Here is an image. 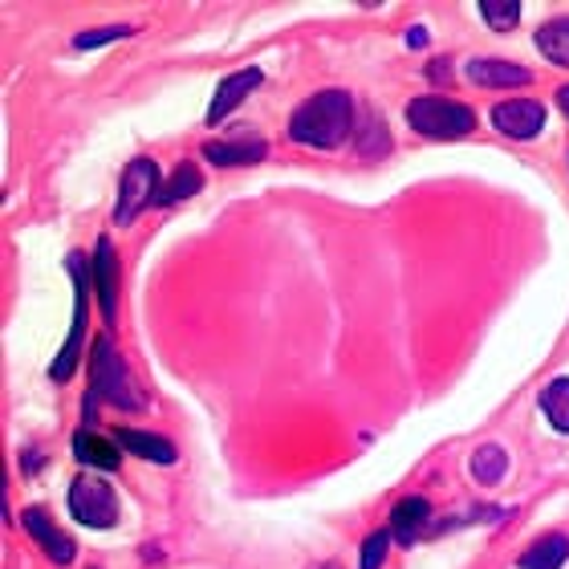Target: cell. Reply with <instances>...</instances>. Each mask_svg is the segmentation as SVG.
<instances>
[{
  "label": "cell",
  "instance_id": "cell-21",
  "mask_svg": "<svg viewBox=\"0 0 569 569\" xmlns=\"http://www.w3.org/2000/svg\"><path fill=\"white\" fill-rule=\"evenodd\" d=\"M480 12H485V21L500 33H509L512 24L521 21V0H480Z\"/></svg>",
  "mask_w": 569,
  "mask_h": 569
},
{
  "label": "cell",
  "instance_id": "cell-3",
  "mask_svg": "<svg viewBox=\"0 0 569 569\" xmlns=\"http://www.w3.org/2000/svg\"><path fill=\"white\" fill-rule=\"evenodd\" d=\"M407 122L423 139H463V134H472L476 114L468 107H460V102H451V98L427 94L407 107Z\"/></svg>",
  "mask_w": 569,
  "mask_h": 569
},
{
  "label": "cell",
  "instance_id": "cell-18",
  "mask_svg": "<svg viewBox=\"0 0 569 569\" xmlns=\"http://www.w3.org/2000/svg\"><path fill=\"white\" fill-rule=\"evenodd\" d=\"M537 49L546 53L553 66H566L569 70V17H558V21H546L537 29Z\"/></svg>",
  "mask_w": 569,
  "mask_h": 569
},
{
  "label": "cell",
  "instance_id": "cell-15",
  "mask_svg": "<svg viewBox=\"0 0 569 569\" xmlns=\"http://www.w3.org/2000/svg\"><path fill=\"white\" fill-rule=\"evenodd\" d=\"M431 521V505H427L423 497H407V500H399L391 509V525H395V533H399V541L403 546H411L419 537V529Z\"/></svg>",
  "mask_w": 569,
  "mask_h": 569
},
{
  "label": "cell",
  "instance_id": "cell-13",
  "mask_svg": "<svg viewBox=\"0 0 569 569\" xmlns=\"http://www.w3.org/2000/svg\"><path fill=\"white\" fill-rule=\"evenodd\" d=\"M70 448L86 468H98V472H119L122 448L114 443V439L94 436V431H78V436L70 439Z\"/></svg>",
  "mask_w": 569,
  "mask_h": 569
},
{
  "label": "cell",
  "instance_id": "cell-26",
  "mask_svg": "<svg viewBox=\"0 0 569 569\" xmlns=\"http://www.w3.org/2000/svg\"><path fill=\"white\" fill-rule=\"evenodd\" d=\"M558 107L569 114V86H561V90H558Z\"/></svg>",
  "mask_w": 569,
  "mask_h": 569
},
{
  "label": "cell",
  "instance_id": "cell-27",
  "mask_svg": "<svg viewBox=\"0 0 569 569\" xmlns=\"http://www.w3.org/2000/svg\"><path fill=\"white\" fill-rule=\"evenodd\" d=\"M318 569H338V566H318Z\"/></svg>",
  "mask_w": 569,
  "mask_h": 569
},
{
  "label": "cell",
  "instance_id": "cell-22",
  "mask_svg": "<svg viewBox=\"0 0 569 569\" xmlns=\"http://www.w3.org/2000/svg\"><path fill=\"white\" fill-rule=\"evenodd\" d=\"M134 29L131 24H107V29H86V33L73 37V49H102L110 41H122V37H131Z\"/></svg>",
  "mask_w": 569,
  "mask_h": 569
},
{
  "label": "cell",
  "instance_id": "cell-12",
  "mask_svg": "<svg viewBox=\"0 0 569 569\" xmlns=\"http://www.w3.org/2000/svg\"><path fill=\"white\" fill-rule=\"evenodd\" d=\"M110 439H114L122 451L139 456V460H151V463H176L179 460L176 443L163 439V436H154V431H131V427H119Z\"/></svg>",
  "mask_w": 569,
  "mask_h": 569
},
{
  "label": "cell",
  "instance_id": "cell-9",
  "mask_svg": "<svg viewBox=\"0 0 569 569\" xmlns=\"http://www.w3.org/2000/svg\"><path fill=\"white\" fill-rule=\"evenodd\" d=\"M541 122H546V110H541V102H529V98H521V102H500L492 110V127L500 134H509V139H533L541 131Z\"/></svg>",
  "mask_w": 569,
  "mask_h": 569
},
{
  "label": "cell",
  "instance_id": "cell-19",
  "mask_svg": "<svg viewBox=\"0 0 569 569\" xmlns=\"http://www.w3.org/2000/svg\"><path fill=\"white\" fill-rule=\"evenodd\" d=\"M505 472H509V456H505V448H497V443H485V448H476L472 476L480 480V485H485V488L500 485V480H505Z\"/></svg>",
  "mask_w": 569,
  "mask_h": 569
},
{
  "label": "cell",
  "instance_id": "cell-5",
  "mask_svg": "<svg viewBox=\"0 0 569 569\" xmlns=\"http://www.w3.org/2000/svg\"><path fill=\"white\" fill-rule=\"evenodd\" d=\"M70 512L86 529H110L119 521V497L102 476H78L70 485Z\"/></svg>",
  "mask_w": 569,
  "mask_h": 569
},
{
  "label": "cell",
  "instance_id": "cell-7",
  "mask_svg": "<svg viewBox=\"0 0 569 569\" xmlns=\"http://www.w3.org/2000/svg\"><path fill=\"white\" fill-rule=\"evenodd\" d=\"M90 273H94L98 309H102V318H107V326H114V313H119V252H114V244H110L107 237L98 240L94 264H90Z\"/></svg>",
  "mask_w": 569,
  "mask_h": 569
},
{
  "label": "cell",
  "instance_id": "cell-2",
  "mask_svg": "<svg viewBox=\"0 0 569 569\" xmlns=\"http://www.w3.org/2000/svg\"><path fill=\"white\" fill-rule=\"evenodd\" d=\"M90 375H94V391L102 395L110 407L139 411V391H134V382H131V370H127L119 346L110 342V338H98L94 350H90Z\"/></svg>",
  "mask_w": 569,
  "mask_h": 569
},
{
  "label": "cell",
  "instance_id": "cell-23",
  "mask_svg": "<svg viewBox=\"0 0 569 569\" xmlns=\"http://www.w3.org/2000/svg\"><path fill=\"white\" fill-rule=\"evenodd\" d=\"M387 549H391V533H370L362 541V553H358V569H382Z\"/></svg>",
  "mask_w": 569,
  "mask_h": 569
},
{
  "label": "cell",
  "instance_id": "cell-6",
  "mask_svg": "<svg viewBox=\"0 0 569 569\" xmlns=\"http://www.w3.org/2000/svg\"><path fill=\"white\" fill-rule=\"evenodd\" d=\"M154 191H159V167L151 159H134L119 179V203H114V224L127 228L134 224V216L154 203Z\"/></svg>",
  "mask_w": 569,
  "mask_h": 569
},
{
  "label": "cell",
  "instance_id": "cell-11",
  "mask_svg": "<svg viewBox=\"0 0 569 569\" xmlns=\"http://www.w3.org/2000/svg\"><path fill=\"white\" fill-rule=\"evenodd\" d=\"M468 82L492 86V90H517V86L533 82V73L525 70V66H512V61L480 58V61H468Z\"/></svg>",
  "mask_w": 569,
  "mask_h": 569
},
{
  "label": "cell",
  "instance_id": "cell-24",
  "mask_svg": "<svg viewBox=\"0 0 569 569\" xmlns=\"http://www.w3.org/2000/svg\"><path fill=\"white\" fill-rule=\"evenodd\" d=\"M427 78H439V82H443V78H448V61H436V66H427Z\"/></svg>",
  "mask_w": 569,
  "mask_h": 569
},
{
  "label": "cell",
  "instance_id": "cell-10",
  "mask_svg": "<svg viewBox=\"0 0 569 569\" xmlns=\"http://www.w3.org/2000/svg\"><path fill=\"white\" fill-rule=\"evenodd\" d=\"M21 525L29 529V537H33L37 546L46 549L49 561H58V566H70L73 553H78V546H73V537H66V533L58 529V525L49 521V512L29 509V512L21 517Z\"/></svg>",
  "mask_w": 569,
  "mask_h": 569
},
{
  "label": "cell",
  "instance_id": "cell-8",
  "mask_svg": "<svg viewBox=\"0 0 569 569\" xmlns=\"http://www.w3.org/2000/svg\"><path fill=\"white\" fill-rule=\"evenodd\" d=\"M261 82H264V73L257 70V66H249V70H240V73H228L224 82L216 86V98H212V107H208V122L220 127V122H224Z\"/></svg>",
  "mask_w": 569,
  "mask_h": 569
},
{
  "label": "cell",
  "instance_id": "cell-20",
  "mask_svg": "<svg viewBox=\"0 0 569 569\" xmlns=\"http://www.w3.org/2000/svg\"><path fill=\"white\" fill-rule=\"evenodd\" d=\"M541 411L553 427H558L561 436H569V379H553L541 391Z\"/></svg>",
  "mask_w": 569,
  "mask_h": 569
},
{
  "label": "cell",
  "instance_id": "cell-1",
  "mask_svg": "<svg viewBox=\"0 0 569 569\" xmlns=\"http://www.w3.org/2000/svg\"><path fill=\"white\" fill-rule=\"evenodd\" d=\"M350 122H355L350 94H346V90H321V94L306 98V102L293 110L289 139L301 142V147L330 151V147H338V142L350 134Z\"/></svg>",
  "mask_w": 569,
  "mask_h": 569
},
{
  "label": "cell",
  "instance_id": "cell-25",
  "mask_svg": "<svg viewBox=\"0 0 569 569\" xmlns=\"http://www.w3.org/2000/svg\"><path fill=\"white\" fill-rule=\"evenodd\" d=\"M407 46H427V29H411V33H407Z\"/></svg>",
  "mask_w": 569,
  "mask_h": 569
},
{
  "label": "cell",
  "instance_id": "cell-17",
  "mask_svg": "<svg viewBox=\"0 0 569 569\" xmlns=\"http://www.w3.org/2000/svg\"><path fill=\"white\" fill-rule=\"evenodd\" d=\"M200 188H203L200 171H196L191 163H179L176 176H171L163 188L154 191V203H159V208H171V203H179V200H191V196H196Z\"/></svg>",
  "mask_w": 569,
  "mask_h": 569
},
{
  "label": "cell",
  "instance_id": "cell-4",
  "mask_svg": "<svg viewBox=\"0 0 569 569\" xmlns=\"http://www.w3.org/2000/svg\"><path fill=\"white\" fill-rule=\"evenodd\" d=\"M66 264H70V277H73V326H70L66 346H61V355L53 358V367H49L53 382H70L73 367H78V355H82V342H86V297H90V281H94V273L86 269V257L73 252Z\"/></svg>",
  "mask_w": 569,
  "mask_h": 569
},
{
  "label": "cell",
  "instance_id": "cell-16",
  "mask_svg": "<svg viewBox=\"0 0 569 569\" xmlns=\"http://www.w3.org/2000/svg\"><path fill=\"white\" fill-rule=\"evenodd\" d=\"M566 558H569V537L549 533V537H541L537 546H529V553L521 558V569H561Z\"/></svg>",
  "mask_w": 569,
  "mask_h": 569
},
{
  "label": "cell",
  "instance_id": "cell-14",
  "mask_svg": "<svg viewBox=\"0 0 569 569\" xmlns=\"http://www.w3.org/2000/svg\"><path fill=\"white\" fill-rule=\"evenodd\" d=\"M264 147L261 139H240V142H203V154H208V163L216 167H252L264 159Z\"/></svg>",
  "mask_w": 569,
  "mask_h": 569
}]
</instances>
